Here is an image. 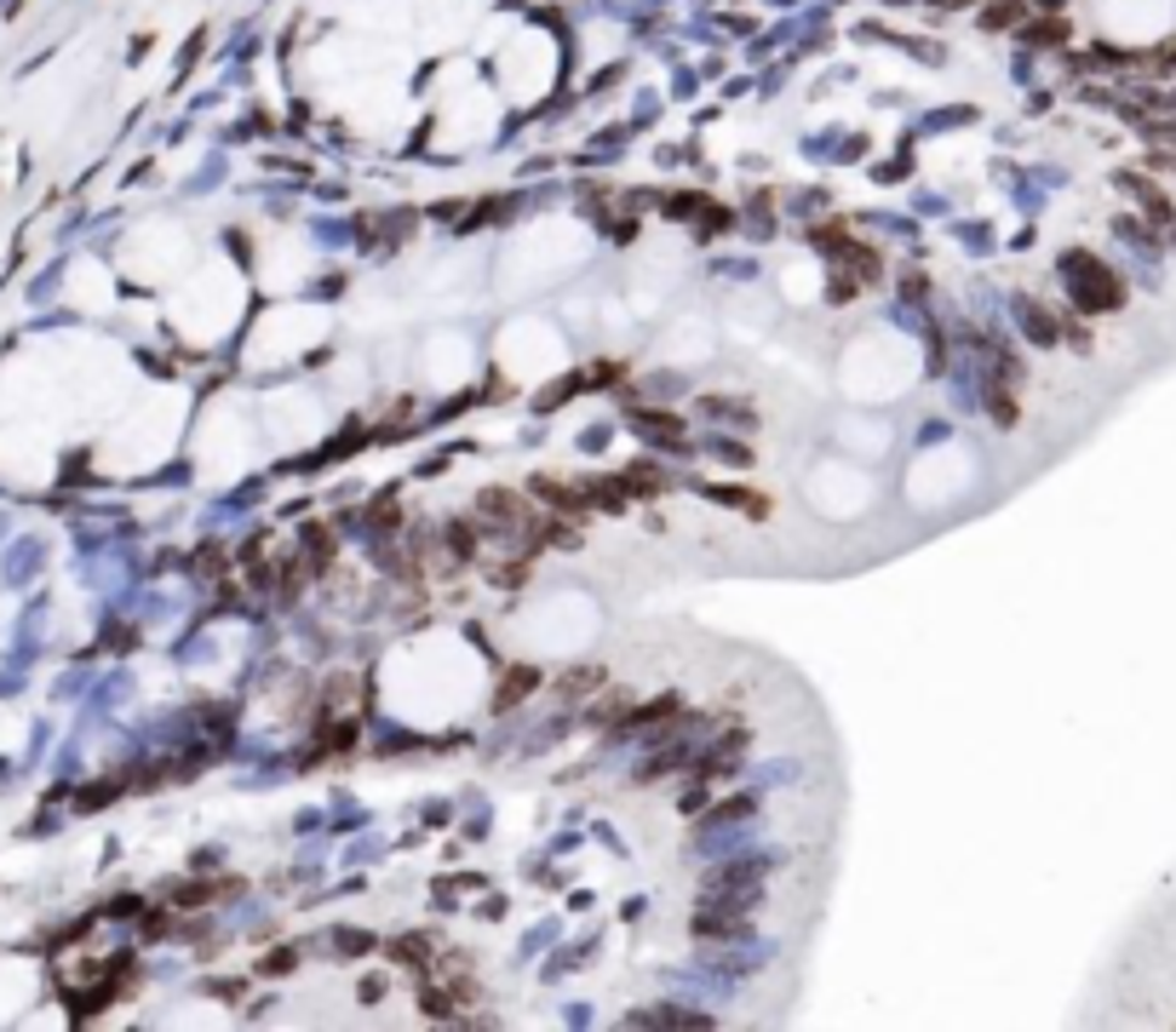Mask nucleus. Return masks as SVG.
<instances>
[{
  "mask_svg": "<svg viewBox=\"0 0 1176 1032\" xmlns=\"http://www.w3.org/2000/svg\"><path fill=\"white\" fill-rule=\"evenodd\" d=\"M505 677H511V682L500 689V706H517L523 694H528V689H534V682H540L534 672H528V665H517V672H505Z\"/></svg>",
  "mask_w": 1176,
  "mask_h": 1032,
  "instance_id": "2",
  "label": "nucleus"
},
{
  "mask_svg": "<svg viewBox=\"0 0 1176 1032\" xmlns=\"http://www.w3.org/2000/svg\"><path fill=\"white\" fill-rule=\"evenodd\" d=\"M632 425L637 430H649V437H683V419H666V413H632Z\"/></svg>",
  "mask_w": 1176,
  "mask_h": 1032,
  "instance_id": "1",
  "label": "nucleus"
}]
</instances>
